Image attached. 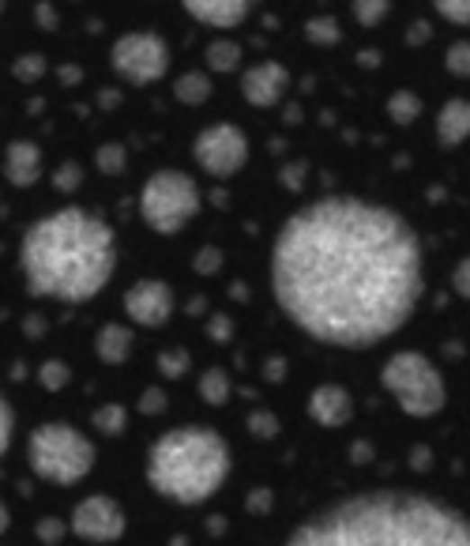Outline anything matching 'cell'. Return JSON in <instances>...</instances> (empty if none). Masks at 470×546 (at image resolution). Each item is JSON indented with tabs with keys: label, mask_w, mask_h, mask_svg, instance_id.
Segmentation results:
<instances>
[{
	"label": "cell",
	"mask_w": 470,
	"mask_h": 546,
	"mask_svg": "<svg viewBox=\"0 0 470 546\" xmlns=\"http://www.w3.org/2000/svg\"><path fill=\"white\" fill-rule=\"evenodd\" d=\"M271 290L316 343L366 350L395 335L421 298V245L392 207L324 196L294 212L271 249Z\"/></svg>",
	"instance_id": "6da1fadb"
},
{
	"label": "cell",
	"mask_w": 470,
	"mask_h": 546,
	"mask_svg": "<svg viewBox=\"0 0 470 546\" xmlns=\"http://www.w3.org/2000/svg\"><path fill=\"white\" fill-rule=\"evenodd\" d=\"M286 546H470V528L440 497L376 490L309 516Z\"/></svg>",
	"instance_id": "7a4b0ae2"
},
{
	"label": "cell",
	"mask_w": 470,
	"mask_h": 546,
	"mask_svg": "<svg viewBox=\"0 0 470 546\" xmlns=\"http://www.w3.org/2000/svg\"><path fill=\"white\" fill-rule=\"evenodd\" d=\"M19 264L34 298L76 305L95 298L113 279L117 241L110 223L87 215L83 207H60L23 234Z\"/></svg>",
	"instance_id": "3957f363"
},
{
	"label": "cell",
	"mask_w": 470,
	"mask_h": 546,
	"mask_svg": "<svg viewBox=\"0 0 470 546\" xmlns=\"http://www.w3.org/2000/svg\"><path fill=\"white\" fill-rule=\"evenodd\" d=\"M230 445L207 426H177L166 430L147 452V482L151 490L177 501L200 505L230 475Z\"/></svg>",
	"instance_id": "277c9868"
},
{
	"label": "cell",
	"mask_w": 470,
	"mask_h": 546,
	"mask_svg": "<svg viewBox=\"0 0 470 546\" xmlns=\"http://www.w3.org/2000/svg\"><path fill=\"white\" fill-rule=\"evenodd\" d=\"M27 460L38 478L57 482V487H76L95 468V445L87 433H79L68 423H46L31 433Z\"/></svg>",
	"instance_id": "5b68a950"
},
{
	"label": "cell",
	"mask_w": 470,
	"mask_h": 546,
	"mask_svg": "<svg viewBox=\"0 0 470 546\" xmlns=\"http://www.w3.org/2000/svg\"><path fill=\"white\" fill-rule=\"evenodd\" d=\"M380 385L411 418H433L447 404V388L440 369L421 350H399L380 369Z\"/></svg>",
	"instance_id": "8992f818"
},
{
	"label": "cell",
	"mask_w": 470,
	"mask_h": 546,
	"mask_svg": "<svg viewBox=\"0 0 470 546\" xmlns=\"http://www.w3.org/2000/svg\"><path fill=\"white\" fill-rule=\"evenodd\" d=\"M140 215L155 234H181L200 215V188L181 170H158L140 193Z\"/></svg>",
	"instance_id": "52a82bcc"
},
{
	"label": "cell",
	"mask_w": 470,
	"mask_h": 546,
	"mask_svg": "<svg viewBox=\"0 0 470 546\" xmlns=\"http://www.w3.org/2000/svg\"><path fill=\"white\" fill-rule=\"evenodd\" d=\"M110 65L113 72L132 83V87H147L169 72V46L166 38L155 31H132V34H121L113 41V53H110Z\"/></svg>",
	"instance_id": "ba28073f"
},
{
	"label": "cell",
	"mask_w": 470,
	"mask_h": 546,
	"mask_svg": "<svg viewBox=\"0 0 470 546\" xmlns=\"http://www.w3.org/2000/svg\"><path fill=\"white\" fill-rule=\"evenodd\" d=\"M192 159L200 162V170L211 177H233L249 162V136L238 124H207V129L192 143Z\"/></svg>",
	"instance_id": "9c48e42d"
},
{
	"label": "cell",
	"mask_w": 470,
	"mask_h": 546,
	"mask_svg": "<svg viewBox=\"0 0 470 546\" xmlns=\"http://www.w3.org/2000/svg\"><path fill=\"white\" fill-rule=\"evenodd\" d=\"M72 532L87 542H117L124 535V509L113 497L91 494L72 509Z\"/></svg>",
	"instance_id": "30bf717a"
},
{
	"label": "cell",
	"mask_w": 470,
	"mask_h": 546,
	"mask_svg": "<svg viewBox=\"0 0 470 546\" xmlns=\"http://www.w3.org/2000/svg\"><path fill=\"white\" fill-rule=\"evenodd\" d=\"M124 309L140 328H162L174 317V290L162 279H140L124 294Z\"/></svg>",
	"instance_id": "8fae6325"
},
{
	"label": "cell",
	"mask_w": 470,
	"mask_h": 546,
	"mask_svg": "<svg viewBox=\"0 0 470 546\" xmlns=\"http://www.w3.org/2000/svg\"><path fill=\"white\" fill-rule=\"evenodd\" d=\"M286 91H290V72H286V65H279V60L252 65L241 76V95H245L249 106H256V110L279 106V102L286 98Z\"/></svg>",
	"instance_id": "7c38bea8"
},
{
	"label": "cell",
	"mask_w": 470,
	"mask_h": 546,
	"mask_svg": "<svg viewBox=\"0 0 470 546\" xmlns=\"http://www.w3.org/2000/svg\"><path fill=\"white\" fill-rule=\"evenodd\" d=\"M309 414L324 430H339V426H347L354 418V396L343 385H320L309 396Z\"/></svg>",
	"instance_id": "4fadbf2b"
},
{
	"label": "cell",
	"mask_w": 470,
	"mask_h": 546,
	"mask_svg": "<svg viewBox=\"0 0 470 546\" xmlns=\"http://www.w3.org/2000/svg\"><path fill=\"white\" fill-rule=\"evenodd\" d=\"M181 5L192 19H200V23L230 31V27L245 23V15L252 12L256 0H181Z\"/></svg>",
	"instance_id": "5bb4252c"
},
{
	"label": "cell",
	"mask_w": 470,
	"mask_h": 546,
	"mask_svg": "<svg viewBox=\"0 0 470 546\" xmlns=\"http://www.w3.org/2000/svg\"><path fill=\"white\" fill-rule=\"evenodd\" d=\"M5 174L12 185H34L41 174V147L31 140H15L8 143V155H5Z\"/></svg>",
	"instance_id": "9a60e30c"
},
{
	"label": "cell",
	"mask_w": 470,
	"mask_h": 546,
	"mask_svg": "<svg viewBox=\"0 0 470 546\" xmlns=\"http://www.w3.org/2000/svg\"><path fill=\"white\" fill-rule=\"evenodd\" d=\"M470 136V106L463 98L444 102V110L437 114V140L444 147H459Z\"/></svg>",
	"instance_id": "2e32d148"
},
{
	"label": "cell",
	"mask_w": 470,
	"mask_h": 546,
	"mask_svg": "<svg viewBox=\"0 0 470 546\" xmlns=\"http://www.w3.org/2000/svg\"><path fill=\"white\" fill-rule=\"evenodd\" d=\"M95 350L105 366H121L132 354V332L124 324H102V332L95 335Z\"/></svg>",
	"instance_id": "e0dca14e"
},
{
	"label": "cell",
	"mask_w": 470,
	"mask_h": 546,
	"mask_svg": "<svg viewBox=\"0 0 470 546\" xmlns=\"http://www.w3.org/2000/svg\"><path fill=\"white\" fill-rule=\"evenodd\" d=\"M174 95H177V102H185V106H203V102L211 98V79L203 72H188L174 83Z\"/></svg>",
	"instance_id": "ac0fdd59"
},
{
	"label": "cell",
	"mask_w": 470,
	"mask_h": 546,
	"mask_svg": "<svg viewBox=\"0 0 470 546\" xmlns=\"http://www.w3.org/2000/svg\"><path fill=\"white\" fill-rule=\"evenodd\" d=\"M200 396L211 404V407H222L230 400V373L222 366H211L203 377H200Z\"/></svg>",
	"instance_id": "d6986e66"
},
{
	"label": "cell",
	"mask_w": 470,
	"mask_h": 546,
	"mask_svg": "<svg viewBox=\"0 0 470 546\" xmlns=\"http://www.w3.org/2000/svg\"><path fill=\"white\" fill-rule=\"evenodd\" d=\"M207 65L215 72H233L241 65V46H238V41H226V38L211 41V46H207Z\"/></svg>",
	"instance_id": "ffe728a7"
},
{
	"label": "cell",
	"mask_w": 470,
	"mask_h": 546,
	"mask_svg": "<svg viewBox=\"0 0 470 546\" xmlns=\"http://www.w3.org/2000/svg\"><path fill=\"white\" fill-rule=\"evenodd\" d=\"M388 117H392L395 124H414V121L421 117V98H418L414 91H395V95L388 98Z\"/></svg>",
	"instance_id": "44dd1931"
},
{
	"label": "cell",
	"mask_w": 470,
	"mask_h": 546,
	"mask_svg": "<svg viewBox=\"0 0 470 546\" xmlns=\"http://www.w3.org/2000/svg\"><path fill=\"white\" fill-rule=\"evenodd\" d=\"M305 34L312 46H339V38H343V31H339V19L331 15H316L305 23Z\"/></svg>",
	"instance_id": "7402d4cb"
},
{
	"label": "cell",
	"mask_w": 470,
	"mask_h": 546,
	"mask_svg": "<svg viewBox=\"0 0 470 546\" xmlns=\"http://www.w3.org/2000/svg\"><path fill=\"white\" fill-rule=\"evenodd\" d=\"M95 426H98V433H105V437H117V433L128 426V411H124L121 404H105V407L95 411Z\"/></svg>",
	"instance_id": "603a6c76"
},
{
	"label": "cell",
	"mask_w": 470,
	"mask_h": 546,
	"mask_svg": "<svg viewBox=\"0 0 470 546\" xmlns=\"http://www.w3.org/2000/svg\"><path fill=\"white\" fill-rule=\"evenodd\" d=\"M388 8H392V0H354V19L361 27H376V23H384Z\"/></svg>",
	"instance_id": "cb8c5ba5"
},
{
	"label": "cell",
	"mask_w": 470,
	"mask_h": 546,
	"mask_svg": "<svg viewBox=\"0 0 470 546\" xmlns=\"http://www.w3.org/2000/svg\"><path fill=\"white\" fill-rule=\"evenodd\" d=\"M188 366H192V359H188L185 347H174V350H162V354H158V369H162V377H169V381L185 377Z\"/></svg>",
	"instance_id": "d4e9b609"
},
{
	"label": "cell",
	"mask_w": 470,
	"mask_h": 546,
	"mask_svg": "<svg viewBox=\"0 0 470 546\" xmlns=\"http://www.w3.org/2000/svg\"><path fill=\"white\" fill-rule=\"evenodd\" d=\"M38 381H41V388H50V392H60V388H68V381H72V369L64 366V362H46V366H38Z\"/></svg>",
	"instance_id": "484cf974"
},
{
	"label": "cell",
	"mask_w": 470,
	"mask_h": 546,
	"mask_svg": "<svg viewBox=\"0 0 470 546\" xmlns=\"http://www.w3.org/2000/svg\"><path fill=\"white\" fill-rule=\"evenodd\" d=\"M95 162H98V170L102 174H121L124 170V162H128V155H124V147L121 143H105V147H98V155H95Z\"/></svg>",
	"instance_id": "4316f807"
},
{
	"label": "cell",
	"mask_w": 470,
	"mask_h": 546,
	"mask_svg": "<svg viewBox=\"0 0 470 546\" xmlns=\"http://www.w3.org/2000/svg\"><path fill=\"white\" fill-rule=\"evenodd\" d=\"M12 72H15L19 83H34V79L46 76V57H41V53H23V57L15 60Z\"/></svg>",
	"instance_id": "83f0119b"
},
{
	"label": "cell",
	"mask_w": 470,
	"mask_h": 546,
	"mask_svg": "<svg viewBox=\"0 0 470 546\" xmlns=\"http://www.w3.org/2000/svg\"><path fill=\"white\" fill-rule=\"evenodd\" d=\"M53 185L60 188V193H76V188L83 185V166L79 162H60L57 174H53Z\"/></svg>",
	"instance_id": "f1b7e54d"
},
{
	"label": "cell",
	"mask_w": 470,
	"mask_h": 546,
	"mask_svg": "<svg viewBox=\"0 0 470 546\" xmlns=\"http://www.w3.org/2000/svg\"><path fill=\"white\" fill-rule=\"evenodd\" d=\"M249 433L260 437V441H271L275 433H279V418H275L271 411H252L249 414Z\"/></svg>",
	"instance_id": "f546056e"
},
{
	"label": "cell",
	"mask_w": 470,
	"mask_h": 546,
	"mask_svg": "<svg viewBox=\"0 0 470 546\" xmlns=\"http://www.w3.org/2000/svg\"><path fill=\"white\" fill-rule=\"evenodd\" d=\"M437 12L447 19V23H459L466 27V19H470V0H433Z\"/></svg>",
	"instance_id": "4dcf8cb0"
},
{
	"label": "cell",
	"mask_w": 470,
	"mask_h": 546,
	"mask_svg": "<svg viewBox=\"0 0 470 546\" xmlns=\"http://www.w3.org/2000/svg\"><path fill=\"white\" fill-rule=\"evenodd\" d=\"M64 535H68V523H64V520H57V516L38 520V539L46 542V546H57Z\"/></svg>",
	"instance_id": "1f68e13d"
},
{
	"label": "cell",
	"mask_w": 470,
	"mask_h": 546,
	"mask_svg": "<svg viewBox=\"0 0 470 546\" xmlns=\"http://www.w3.org/2000/svg\"><path fill=\"white\" fill-rule=\"evenodd\" d=\"M447 72H452V76H466V72H470V50H466V41H456V46L447 50Z\"/></svg>",
	"instance_id": "d6a6232c"
},
{
	"label": "cell",
	"mask_w": 470,
	"mask_h": 546,
	"mask_svg": "<svg viewBox=\"0 0 470 546\" xmlns=\"http://www.w3.org/2000/svg\"><path fill=\"white\" fill-rule=\"evenodd\" d=\"M219 268H222V249L219 245L200 249V257H196V271H200V276H215Z\"/></svg>",
	"instance_id": "836d02e7"
},
{
	"label": "cell",
	"mask_w": 470,
	"mask_h": 546,
	"mask_svg": "<svg viewBox=\"0 0 470 546\" xmlns=\"http://www.w3.org/2000/svg\"><path fill=\"white\" fill-rule=\"evenodd\" d=\"M12 430H15L12 407H8L5 396H0V456H5V452H8V445H12Z\"/></svg>",
	"instance_id": "e575fe53"
},
{
	"label": "cell",
	"mask_w": 470,
	"mask_h": 546,
	"mask_svg": "<svg viewBox=\"0 0 470 546\" xmlns=\"http://www.w3.org/2000/svg\"><path fill=\"white\" fill-rule=\"evenodd\" d=\"M271 505H275V494H271L267 487H260V490H252V494H249V513L267 516V513H271Z\"/></svg>",
	"instance_id": "d590c367"
},
{
	"label": "cell",
	"mask_w": 470,
	"mask_h": 546,
	"mask_svg": "<svg viewBox=\"0 0 470 546\" xmlns=\"http://www.w3.org/2000/svg\"><path fill=\"white\" fill-rule=\"evenodd\" d=\"M230 332H233V321L226 317V313H215V317L207 321V335H211V340L226 343V340H230Z\"/></svg>",
	"instance_id": "8d00e7d4"
},
{
	"label": "cell",
	"mask_w": 470,
	"mask_h": 546,
	"mask_svg": "<svg viewBox=\"0 0 470 546\" xmlns=\"http://www.w3.org/2000/svg\"><path fill=\"white\" fill-rule=\"evenodd\" d=\"M140 411H143V414H158V411H166V392H162V388H147L143 400H140Z\"/></svg>",
	"instance_id": "74e56055"
},
{
	"label": "cell",
	"mask_w": 470,
	"mask_h": 546,
	"mask_svg": "<svg viewBox=\"0 0 470 546\" xmlns=\"http://www.w3.org/2000/svg\"><path fill=\"white\" fill-rule=\"evenodd\" d=\"M264 373H267V381H283V377H286V362L283 359H271Z\"/></svg>",
	"instance_id": "f35d334b"
},
{
	"label": "cell",
	"mask_w": 470,
	"mask_h": 546,
	"mask_svg": "<svg viewBox=\"0 0 470 546\" xmlns=\"http://www.w3.org/2000/svg\"><path fill=\"white\" fill-rule=\"evenodd\" d=\"M38 19H41V27H57V12H53V5H38Z\"/></svg>",
	"instance_id": "ab89813d"
},
{
	"label": "cell",
	"mask_w": 470,
	"mask_h": 546,
	"mask_svg": "<svg viewBox=\"0 0 470 546\" xmlns=\"http://www.w3.org/2000/svg\"><path fill=\"white\" fill-rule=\"evenodd\" d=\"M466 271H470V264L459 260V268H456V290L463 294V298H466V290H470V287H466Z\"/></svg>",
	"instance_id": "60d3db41"
},
{
	"label": "cell",
	"mask_w": 470,
	"mask_h": 546,
	"mask_svg": "<svg viewBox=\"0 0 470 546\" xmlns=\"http://www.w3.org/2000/svg\"><path fill=\"white\" fill-rule=\"evenodd\" d=\"M83 79V68L79 65H64L60 68V83H79Z\"/></svg>",
	"instance_id": "b9f144b4"
},
{
	"label": "cell",
	"mask_w": 470,
	"mask_h": 546,
	"mask_svg": "<svg viewBox=\"0 0 470 546\" xmlns=\"http://www.w3.org/2000/svg\"><path fill=\"white\" fill-rule=\"evenodd\" d=\"M425 34H429V27H425V23H414V27H411V41H414V46H418V41H425Z\"/></svg>",
	"instance_id": "7bdbcfd3"
},
{
	"label": "cell",
	"mask_w": 470,
	"mask_h": 546,
	"mask_svg": "<svg viewBox=\"0 0 470 546\" xmlns=\"http://www.w3.org/2000/svg\"><path fill=\"white\" fill-rule=\"evenodd\" d=\"M27 332H31V335H41V332H46V321H41V317H27Z\"/></svg>",
	"instance_id": "ee69618b"
},
{
	"label": "cell",
	"mask_w": 470,
	"mask_h": 546,
	"mask_svg": "<svg viewBox=\"0 0 470 546\" xmlns=\"http://www.w3.org/2000/svg\"><path fill=\"white\" fill-rule=\"evenodd\" d=\"M369 456H373L369 445H354V460H369Z\"/></svg>",
	"instance_id": "f6af8a7d"
},
{
	"label": "cell",
	"mask_w": 470,
	"mask_h": 546,
	"mask_svg": "<svg viewBox=\"0 0 470 546\" xmlns=\"http://www.w3.org/2000/svg\"><path fill=\"white\" fill-rule=\"evenodd\" d=\"M8 523H12V516H8V509H5V505H0V535L8 532Z\"/></svg>",
	"instance_id": "bcb514c9"
},
{
	"label": "cell",
	"mask_w": 470,
	"mask_h": 546,
	"mask_svg": "<svg viewBox=\"0 0 470 546\" xmlns=\"http://www.w3.org/2000/svg\"><path fill=\"white\" fill-rule=\"evenodd\" d=\"M414 468H425V449H414Z\"/></svg>",
	"instance_id": "7dc6e473"
},
{
	"label": "cell",
	"mask_w": 470,
	"mask_h": 546,
	"mask_svg": "<svg viewBox=\"0 0 470 546\" xmlns=\"http://www.w3.org/2000/svg\"><path fill=\"white\" fill-rule=\"evenodd\" d=\"M0 8H5V0H0Z\"/></svg>",
	"instance_id": "c3c4849f"
}]
</instances>
